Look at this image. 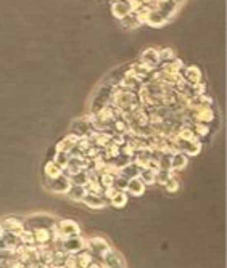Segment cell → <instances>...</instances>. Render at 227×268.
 Segmentation results:
<instances>
[{"mask_svg":"<svg viewBox=\"0 0 227 268\" xmlns=\"http://www.w3.org/2000/svg\"><path fill=\"white\" fill-rule=\"evenodd\" d=\"M69 186H71V180H69V177L65 175V173H61L60 177H57L55 180H50L49 182V188L52 191H55V193H66L69 190Z\"/></svg>","mask_w":227,"mask_h":268,"instance_id":"ba28073f","label":"cell"},{"mask_svg":"<svg viewBox=\"0 0 227 268\" xmlns=\"http://www.w3.org/2000/svg\"><path fill=\"white\" fill-rule=\"evenodd\" d=\"M170 21L166 18L165 15L161 13V11L158 8H153L148 11V16H147V23L145 24H148V26H153V27H158V26H163V24H166V23Z\"/></svg>","mask_w":227,"mask_h":268,"instance_id":"30bf717a","label":"cell"},{"mask_svg":"<svg viewBox=\"0 0 227 268\" xmlns=\"http://www.w3.org/2000/svg\"><path fill=\"white\" fill-rule=\"evenodd\" d=\"M66 195L71 197L73 201L76 202H81V201H84V197L87 195V190H85V186L84 185H73L69 186V190L66 191Z\"/></svg>","mask_w":227,"mask_h":268,"instance_id":"2e32d148","label":"cell"},{"mask_svg":"<svg viewBox=\"0 0 227 268\" xmlns=\"http://www.w3.org/2000/svg\"><path fill=\"white\" fill-rule=\"evenodd\" d=\"M126 193H129L131 196H142L145 193V185L139 177L129 178L126 186Z\"/></svg>","mask_w":227,"mask_h":268,"instance_id":"8fae6325","label":"cell"},{"mask_svg":"<svg viewBox=\"0 0 227 268\" xmlns=\"http://www.w3.org/2000/svg\"><path fill=\"white\" fill-rule=\"evenodd\" d=\"M61 247L66 254H78L85 247V243L81 240L79 236H71V238H63L60 241Z\"/></svg>","mask_w":227,"mask_h":268,"instance_id":"5b68a950","label":"cell"},{"mask_svg":"<svg viewBox=\"0 0 227 268\" xmlns=\"http://www.w3.org/2000/svg\"><path fill=\"white\" fill-rule=\"evenodd\" d=\"M189 157L187 154L180 153V151H176V153L171 154V171H182V169L187 166Z\"/></svg>","mask_w":227,"mask_h":268,"instance_id":"5bb4252c","label":"cell"},{"mask_svg":"<svg viewBox=\"0 0 227 268\" xmlns=\"http://www.w3.org/2000/svg\"><path fill=\"white\" fill-rule=\"evenodd\" d=\"M32 236H34V243L40 244H49L52 240H54V235H52V230L47 228H39V230H32Z\"/></svg>","mask_w":227,"mask_h":268,"instance_id":"4fadbf2b","label":"cell"},{"mask_svg":"<svg viewBox=\"0 0 227 268\" xmlns=\"http://www.w3.org/2000/svg\"><path fill=\"white\" fill-rule=\"evenodd\" d=\"M139 172H141V167H139L134 161H131L129 164H126L124 167L119 169V173H121V175H124L126 178L139 177Z\"/></svg>","mask_w":227,"mask_h":268,"instance_id":"ffe728a7","label":"cell"},{"mask_svg":"<svg viewBox=\"0 0 227 268\" xmlns=\"http://www.w3.org/2000/svg\"><path fill=\"white\" fill-rule=\"evenodd\" d=\"M127 182H129V178H126L124 175H114V183L113 186L116 190H119V191H126V186H127Z\"/></svg>","mask_w":227,"mask_h":268,"instance_id":"83f0119b","label":"cell"},{"mask_svg":"<svg viewBox=\"0 0 227 268\" xmlns=\"http://www.w3.org/2000/svg\"><path fill=\"white\" fill-rule=\"evenodd\" d=\"M87 249H89V252L94 255V259L98 257V259H103L105 255H107L112 247H110V244L102 240V238H92V240L87 241Z\"/></svg>","mask_w":227,"mask_h":268,"instance_id":"7a4b0ae2","label":"cell"},{"mask_svg":"<svg viewBox=\"0 0 227 268\" xmlns=\"http://www.w3.org/2000/svg\"><path fill=\"white\" fill-rule=\"evenodd\" d=\"M127 193L126 191H119V190H116L114 191V195L110 197V204H112L113 207H116V209H121V207H124L126 204H127Z\"/></svg>","mask_w":227,"mask_h":268,"instance_id":"d6986e66","label":"cell"},{"mask_svg":"<svg viewBox=\"0 0 227 268\" xmlns=\"http://www.w3.org/2000/svg\"><path fill=\"white\" fill-rule=\"evenodd\" d=\"M2 231H3V230H2V226H0V235H2Z\"/></svg>","mask_w":227,"mask_h":268,"instance_id":"f546056e","label":"cell"},{"mask_svg":"<svg viewBox=\"0 0 227 268\" xmlns=\"http://www.w3.org/2000/svg\"><path fill=\"white\" fill-rule=\"evenodd\" d=\"M165 188L170 191V193H174V191H177L179 190V182H177V178H174V175L168 180V182L165 183Z\"/></svg>","mask_w":227,"mask_h":268,"instance_id":"f1b7e54d","label":"cell"},{"mask_svg":"<svg viewBox=\"0 0 227 268\" xmlns=\"http://www.w3.org/2000/svg\"><path fill=\"white\" fill-rule=\"evenodd\" d=\"M141 61L145 63V65L151 66L153 69H158L160 65V56H158V49L155 47H148L141 53Z\"/></svg>","mask_w":227,"mask_h":268,"instance_id":"52a82bcc","label":"cell"},{"mask_svg":"<svg viewBox=\"0 0 227 268\" xmlns=\"http://www.w3.org/2000/svg\"><path fill=\"white\" fill-rule=\"evenodd\" d=\"M110 10H112V15L116 20L124 18L126 15L131 13L129 2H127V0H114V2H112V5H110Z\"/></svg>","mask_w":227,"mask_h":268,"instance_id":"9c48e42d","label":"cell"},{"mask_svg":"<svg viewBox=\"0 0 227 268\" xmlns=\"http://www.w3.org/2000/svg\"><path fill=\"white\" fill-rule=\"evenodd\" d=\"M0 226H2V230H3V231L13 233V235H18V236H20V233H21L23 230H25V226H23V223L20 222V220H16V219H7Z\"/></svg>","mask_w":227,"mask_h":268,"instance_id":"e0dca14e","label":"cell"},{"mask_svg":"<svg viewBox=\"0 0 227 268\" xmlns=\"http://www.w3.org/2000/svg\"><path fill=\"white\" fill-rule=\"evenodd\" d=\"M112 2H114V0H112Z\"/></svg>","mask_w":227,"mask_h":268,"instance_id":"4dcf8cb0","label":"cell"},{"mask_svg":"<svg viewBox=\"0 0 227 268\" xmlns=\"http://www.w3.org/2000/svg\"><path fill=\"white\" fill-rule=\"evenodd\" d=\"M214 111L213 106H201L197 109H192V122H203V124H209L214 121Z\"/></svg>","mask_w":227,"mask_h":268,"instance_id":"277c9868","label":"cell"},{"mask_svg":"<svg viewBox=\"0 0 227 268\" xmlns=\"http://www.w3.org/2000/svg\"><path fill=\"white\" fill-rule=\"evenodd\" d=\"M180 77H182L184 82H187L189 85H194V84H199L203 80V73L201 69L197 66V65H184V68L180 69Z\"/></svg>","mask_w":227,"mask_h":268,"instance_id":"6da1fadb","label":"cell"},{"mask_svg":"<svg viewBox=\"0 0 227 268\" xmlns=\"http://www.w3.org/2000/svg\"><path fill=\"white\" fill-rule=\"evenodd\" d=\"M98 182H100L102 188H110V186H113L114 183V173H110V172H103L102 175H98Z\"/></svg>","mask_w":227,"mask_h":268,"instance_id":"d4e9b609","label":"cell"},{"mask_svg":"<svg viewBox=\"0 0 227 268\" xmlns=\"http://www.w3.org/2000/svg\"><path fill=\"white\" fill-rule=\"evenodd\" d=\"M158 56H160V63H166V61L174 60V58H177L176 51H174L172 49H161V50H158Z\"/></svg>","mask_w":227,"mask_h":268,"instance_id":"484cf974","label":"cell"},{"mask_svg":"<svg viewBox=\"0 0 227 268\" xmlns=\"http://www.w3.org/2000/svg\"><path fill=\"white\" fill-rule=\"evenodd\" d=\"M55 230H57V235H60L61 238H71V236L81 235L78 223L73 222V220H61V222H57Z\"/></svg>","mask_w":227,"mask_h":268,"instance_id":"3957f363","label":"cell"},{"mask_svg":"<svg viewBox=\"0 0 227 268\" xmlns=\"http://www.w3.org/2000/svg\"><path fill=\"white\" fill-rule=\"evenodd\" d=\"M74 257H76V268H87L89 267L92 262H94V255H92L89 250L87 252H78V254H74Z\"/></svg>","mask_w":227,"mask_h":268,"instance_id":"ac0fdd59","label":"cell"},{"mask_svg":"<svg viewBox=\"0 0 227 268\" xmlns=\"http://www.w3.org/2000/svg\"><path fill=\"white\" fill-rule=\"evenodd\" d=\"M44 173H45V178L49 180H55L57 177H60L61 173H63V169L57 164V162L54 159H50L45 162V166H44Z\"/></svg>","mask_w":227,"mask_h":268,"instance_id":"7c38bea8","label":"cell"},{"mask_svg":"<svg viewBox=\"0 0 227 268\" xmlns=\"http://www.w3.org/2000/svg\"><path fill=\"white\" fill-rule=\"evenodd\" d=\"M54 161L57 162L58 166L61 169H65L68 166V161H69V154L68 153H61V151H57V154L54 157Z\"/></svg>","mask_w":227,"mask_h":268,"instance_id":"4316f807","label":"cell"},{"mask_svg":"<svg viewBox=\"0 0 227 268\" xmlns=\"http://www.w3.org/2000/svg\"><path fill=\"white\" fill-rule=\"evenodd\" d=\"M102 260L105 262V268H123V260L116 254H113V250H110Z\"/></svg>","mask_w":227,"mask_h":268,"instance_id":"44dd1931","label":"cell"},{"mask_svg":"<svg viewBox=\"0 0 227 268\" xmlns=\"http://www.w3.org/2000/svg\"><path fill=\"white\" fill-rule=\"evenodd\" d=\"M190 127H192V130H194L197 138H205L208 133L211 132L209 125L208 124H203V122H192Z\"/></svg>","mask_w":227,"mask_h":268,"instance_id":"603a6c76","label":"cell"},{"mask_svg":"<svg viewBox=\"0 0 227 268\" xmlns=\"http://www.w3.org/2000/svg\"><path fill=\"white\" fill-rule=\"evenodd\" d=\"M26 223H29L32 226V230H39V228H47V230H54L57 222L52 217H47V215H37V217H31ZM31 230V231H32Z\"/></svg>","mask_w":227,"mask_h":268,"instance_id":"8992f818","label":"cell"},{"mask_svg":"<svg viewBox=\"0 0 227 268\" xmlns=\"http://www.w3.org/2000/svg\"><path fill=\"white\" fill-rule=\"evenodd\" d=\"M83 202H85L87 206L92 209H102L107 206V199H105L102 195H95V193H87Z\"/></svg>","mask_w":227,"mask_h":268,"instance_id":"9a60e30c","label":"cell"},{"mask_svg":"<svg viewBox=\"0 0 227 268\" xmlns=\"http://www.w3.org/2000/svg\"><path fill=\"white\" fill-rule=\"evenodd\" d=\"M139 178L142 180L145 186L156 183V175H155V172H153V171H150V169H147V167H145V169H141V172H139Z\"/></svg>","mask_w":227,"mask_h":268,"instance_id":"cb8c5ba5","label":"cell"},{"mask_svg":"<svg viewBox=\"0 0 227 268\" xmlns=\"http://www.w3.org/2000/svg\"><path fill=\"white\" fill-rule=\"evenodd\" d=\"M118 21H119V24H121V26H124L126 29H136V27H139V26H142L141 23H139L137 16H136V13H134V11H131L129 15H126L124 18H121V20H118Z\"/></svg>","mask_w":227,"mask_h":268,"instance_id":"7402d4cb","label":"cell"}]
</instances>
